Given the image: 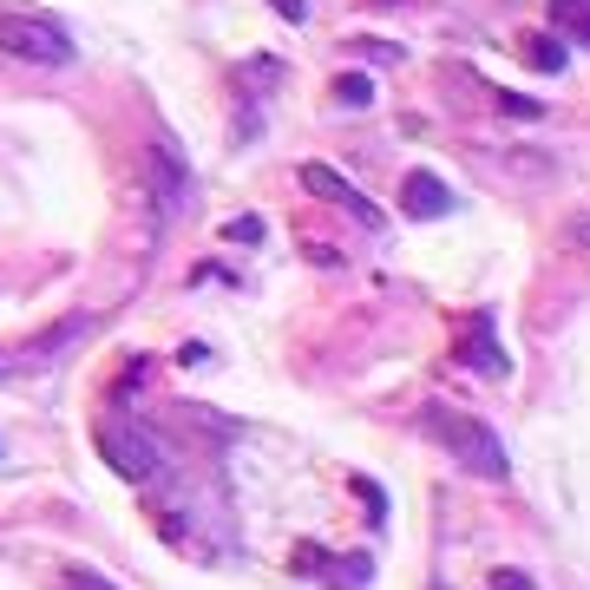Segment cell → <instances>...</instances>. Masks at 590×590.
Segmentation results:
<instances>
[{
	"label": "cell",
	"mask_w": 590,
	"mask_h": 590,
	"mask_svg": "<svg viewBox=\"0 0 590 590\" xmlns=\"http://www.w3.org/2000/svg\"><path fill=\"white\" fill-rule=\"evenodd\" d=\"M492 590H538L525 571H492Z\"/></svg>",
	"instance_id": "9a60e30c"
},
{
	"label": "cell",
	"mask_w": 590,
	"mask_h": 590,
	"mask_svg": "<svg viewBox=\"0 0 590 590\" xmlns=\"http://www.w3.org/2000/svg\"><path fill=\"white\" fill-rule=\"evenodd\" d=\"M525 60H531V67H538V73H564V60H571V53H564V47H558V40H551V33H538V40H531V47H525Z\"/></svg>",
	"instance_id": "9c48e42d"
},
{
	"label": "cell",
	"mask_w": 590,
	"mask_h": 590,
	"mask_svg": "<svg viewBox=\"0 0 590 590\" xmlns=\"http://www.w3.org/2000/svg\"><path fill=\"white\" fill-rule=\"evenodd\" d=\"M335 584H342V590H362V584H368V558H342Z\"/></svg>",
	"instance_id": "7c38bea8"
},
{
	"label": "cell",
	"mask_w": 590,
	"mask_h": 590,
	"mask_svg": "<svg viewBox=\"0 0 590 590\" xmlns=\"http://www.w3.org/2000/svg\"><path fill=\"white\" fill-rule=\"evenodd\" d=\"M223 236H230V243H256V236H263V223H256V217H230V223H223Z\"/></svg>",
	"instance_id": "5bb4252c"
},
{
	"label": "cell",
	"mask_w": 590,
	"mask_h": 590,
	"mask_svg": "<svg viewBox=\"0 0 590 590\" xmlns=\"http://www.w3.org/2000/svg\"><path fill=\"white\" fill-rule=\"evenodd\" d=\"M60 590H119V584H105L99 571H85V564H73V571L60 578Z\"/></svg>",
	"instance_id": "8fae6325"
},
{
	"label": "cell",
	"mask_w": 590,
	"mask_h": 590,
	"mask_svg": "<svg viewBox=\"0 0 590 590\" xmlns=\"http://www.w3.org/2000/svg\"><path fill=\"white\" fill-rule=\"evenodd\" d=\"M269 7H276L283 20H308V0H269Z\"/></svg>",
	"instance_id": "2e32d148"
},
{
	"label": "cell",
	"mask_w": 590,
	"mask_h": 590,
	"mask_svg": "<svg viewBox=\"0 0 590 590\" xmlns=\"http://www.w3.org/2000/svg\"><path fill=\"white\" fill-rule=\"evenodd\" d=\"M499 112H506V119H538V99H525V92H499Z\"/></svg>",
	"instance_id": "4fadbf2b"
},
{
	"label": "cell",
	"mask_w": 590,
	"mask_h": 590,
	"mask_svg": "<svg viewBox=\"0 0 590 590\" xmlns=\"http://www.w3.org/2000/svg\"><path fill=\"white\" fill-rule=\"evenodd\" d=\"M328 92H335V105H348V112H362V105H368V99H374V79H368V73H342V79H335V85H328Z\"/></svg>",
	"instance_id": "ba28073f"
},
{
	"label": "cell",
	"mask_w": 590,
	"mask_h": 590,
	"mask_svg": "<svg viewBox=\"0 0 590 590\" xmlns=\"http://www.w3.org/2000/svg\"><path fill=\"white\" fill-rule=\"evenodd\" d=\"M0 53H13L27 67H73L79 60L73 33L53 13H33V7H0Z\"/></svg>",
	"instance_id": "6da1fadb"
},
{
	"label": "cell",
	"mask_w": 590,
	"mask_h": 590,
	"mask_svg": "<svg viewBox=\"0 0 590 590\" xmlns=\"http://www.w3.org/2000/svg\"><path fill=\"white\" fill-rule=\"evenodd\" d=\"M551 13H558V27H571L578 40H590V0H551Z\"/></svg>",
	"instance_id": "30bf717a"
},
{
	"label": "cell",
	"mask_w": 590,
	"mask_h": 590,
	"mask_svg": "<svg viewBox=\"0 0 590 590\" xmlns=\"http://www.w3.org/2000/svg\"><path fill=\"white\" fill-rule=\"evenodd\" d=\"M0 374H7V355H0Z\"/></svg>",
	"instance_id": "e0dca14e"
},
{
	"label": "cell",
	"mask_w": 590,
	"mask_h": 590,
	"mask_svg": "<svg viewBox=\"0 0 590 590\" xmlns=\"http://www.w3.org/2000/svg\"><path fill=\"white\" fill-rule=\"evenodd\" d=\"M427 434L466 466V472H486V479H506L512 466H506V446H499V434L486 427V420H472V414H452V407H434L427 414Z\"/></svg>",
	"instance_id": "7a4b0ae2"
},
{
	"label": "cell",
	"mask_w": 590,
	"mask_h": 590,
	"mask_svg": "<svg viewBox=\"0 0 590 590\" xmlns=\"http://www.w3.org/2000/svg\"><path fill=\"white\" fill-rule=\"evenodd\" d=\"M99 452H105V466L119 472V479H151L157 472V459H164V446H157V434H145L139 420H105L99 427Z\"/></svg>",
	"instance_id": "3957f363"
},
{
	"label": "cell",
	"mask_w": 590,
	"mask_h": 590,
	"mask_svg": "<svg viewBox=\"0 0 590 590\" xmlns=\"http://www.w3.org/2000/svg\"><path fill=\"white\" fill-rule=\"evenodd\" d=\"M302 191L308 197H322V204H335L342 217H355L362 230H380V204H368L342 171H328V164H302Z\"/></svg>",
	"instance_id": "277c9868"
},
{
	"label": "cell",
	"mask_w": 590,
	"mask_h": 590,
	"mask_svg": "<svg viewBox=\"0 0 590 590\" xmlns=\"http://www.w3.org/2000/svg\"><path fill=\"white\" fill-rule=\"evenodd\" d=\"M459 362H466V368H479V374H492V380H506V355H499L492 328H479V322L459 335Z\"/></svg>",
	"instance_id": "52a82bcc"
},
{
	"label": "cell",
	"mask_w": 590,
	"mask_h": 590,
	"mask_svg": "<svg viewBox=\"0 0 590 590\" xmlns=\"http://www.w3.org/2000/svg\"><path fill=\"white\" fill-rule=\"evenodd\" d=\"M400 211H407L414 223L452 217V191H446L434 171H407V184H400Z\"/></svg>",
	"instance_id": "5b68a950"
},
{
	"label": "cell",
	"mask_w": 590,
	"mask_h": 590,
	"mask_svg": "<svg viewBox=\"0 0 590 590\" xmlns=\"http://www.w3.org/2000/svg\"><path fill=\"white\" fill-rule=\"evenodd\" d=\"M79 335H85V315H67V322H53L47 335H33L7 368H40V362H53V348H67V342H79Z\"/></svg>",
	"instance_id": "8992f818"
}]
</instances>
